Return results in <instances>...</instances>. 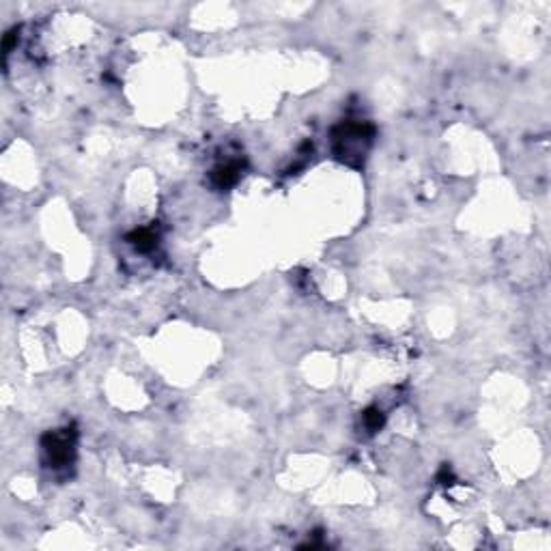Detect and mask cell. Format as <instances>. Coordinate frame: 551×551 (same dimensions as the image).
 <instances>
[{"instance_id": "1", "label": "cell", "mask_w": 551, "mask_h": 551, "mask_svg": "<svg viewBox=\"0 0 551 551\" xmlns=\"http://www.w3.org/2000/svg\"><path fill=\"white\" fill-rule=\"evenodd\" d=\"M46 450L50 454V459L54 463H65L69 459V452H71V440L67 433H52L48 437V444H46Z\"/></svg>"}]
</instances>
